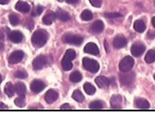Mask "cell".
<instances>
[{
  "instance_id": "obj_1",
  "label": "cell",
  "mask_w": 155,
  "mask_h": 116,
  "mask_svg": "<svg viewBox=\"0 0 155 116\" xmlns=\"http://www.w3.org/2000/svg\"><path fill=\"white\" fill-rule=\"evenodd\" d=\"M48 39V33L44 30H39L35 32L31 37L33 44L37 47H41L46 44Z\"/></svg>"
},
{
  "instance_id": "obj_2",
  "label": "cell",
  "mask_w": 155,
  "mask_h": 116,
  "mask_svg": "<svg viewBox=\"0 0 155 116\" xmlns=\"http://www.w3.org/2000/svg\"><path fill=\"white\" fill-rule=\"evenodd\" d=\"M83 65L85 69L92 73H96L99 69V65L94 60L84 58L83 59Z\"/></svg>"
},
{
  "instance_id": "obj_3",
  "label": "cell",
  "mask_w": 155,
  "mask_h": 116,
  "mask_svg": "<svg viewBox=\"0 0 155 116\" xmlns=\"http://www.w3.org/2000/svg\"><path fill=\"white\" fill-rule=\"evenodd\" d=\"M134 64V59L127 56L124 58L120 61L119 65V68L120 71L123 72H128L133 67Z\"/></svg>"
},
{
  "instance_id": "obj_4",
  "label": "cell",
  "mask_w": 155,
  "mask_h": 116,
  "mask_svg": "<svg viewBox=\"0 0 155 116\" xmlns=\"http://www.w3.org/2000/svg\"><path fill=\"white\" fill-rule=\"evenodd\" d=\"M83 40V38L81 36L72 33H67L63 37V41L64 43L77 46L81 45Z\"/></svg>"
},
{
  "instance_id": "obj_5",
  "label": "cell",
  "mask_w": 155,
  "mask_h": 116,
  "mask_svg": "<svg viewBox=\"0 0 155 116\" xmlns=\"http://www.w3.org/2000/svg\"><path fill=\"white\" fill-rule=\"evenodd\" d=\"M124 73L121 74L119 77L120 82L124 86H130L134 81L135 74L134 72H129V71Z\"/></svg>"
},
{
  "instance_id": "obj_6",
  "label": "cell",
  "mask_w": 155,
  "mask_h": 116,
  "mask_svg": "<svg viewBox=\"0 0 155 116\" xmlns=\"http://www.w3.org/2000/svg\"><path fill=\"white\" fill-rule=\"evenodd\" d=\"M48 63V59L46 56L40 55L36 57L32 62L33 67L35 70H40L43 68Z\"/></svg>"
},
{
  "instance_id": "obj_7",
  "label": "cell",
  "mask_w": 155,
  "mask_h": 116,
  "mask_svg": "<svg viewBox=\"0 0 155 116\" xmlns=\"http://www.w3.org/2000/svg\"><path fill=\"white\" fill-rule=\"evenodd\" d=\"M146 49L144 44L141 42H137L132 45L131 51L132 55L135 57H139L142 56Z\"/></svg>"
},
{
  "instance_id": "obj_8",
  "label": "cell",
  "mask_w": 155,
  "mask_h": 116,
  "mask_svg": "<svg viewBox=\"0 0 155 116\" xmlns=\"http://www.w3.org/2000/svg\"><path fill=\"white\" fill-rule=\"evenodd\" d=\"M24 57V53L22 51L16 50L11 53L8 61L11 64H15L21 61Z\"/></svg>"
},
{
  "instance_id": "obj_9",
  "label": "cell",
  "mask_w": 155,
  "mask_h": 116,
  "mask_svg": "<svg viewBox=\"0 0 155 116\" xmlns=\"http://www.w3.org/2000/svg\"><path fill=\"white\" fill-rule=\"evenodd\" d=\"M45 88V85L44 82L39 80H34L31 85V90L36 94L41 92Z\"/></svg>"
},
{
  "instance_id": "obj_10",
  "label": "cell",
  "mask_w": 155,
  "mask_h": 116,
  "mask_svg": "<svg viewBox=\"0 0 155 116\" xmlns=\"http://www.w3.org/2000/svg\"><path fill=\"white\" fill-rule=\"evenodd\" d=\"M59 95L55 90L50 89L47 91L45 96V102L48 104H51L55 102L58 99Z\"/></svg>"
},
{
  "instance_id": "obj_11",
  "label": "cell",
  "mask_w": 155,
  "mask_h": 116,
  "mask_svg": "<svg viewBox=\"0 0 155 116\" xmlns=\"http://www.w3.org/2000/svg\"><path fill=\"white\" fill-rule=\"evenodd\" d=\"M84 52L94 56H97L99 54V49L97 45L93 42H89L86 45L84 48Z\"/></svg>"
},
{
  "instance_id": "obj_12",
  "label": "cell",
  "mask_w": 155,
  "mask_h": 116,
  "mask_svg": "<svg viewBox=\"0 0 155 116\" xmlns=\"http://www.w3.org/2000/svg\"><path fill=\"white\" fill-rule=\"evenodd\" d=\"M8 38L12 42L15 43L21 42L22 41L23 36L21 33L18 31H13L8 34Z\"/></svg>"
},
{
  "instance_id": "obj_13",
  "label": "cell",
  "mask_w": 155,
  "mask_h": 116,
  "mask_svg": "<svg viewBox=\"0 0 155 116\" xmlns=\"http://www.w3.org/2000/svg\"><path fill=\"white\" fill-rule=\"evenodd\" d=\"M104 24L101 20L95 21L91 26V30L94 33L98 34L104 30Z\"/></svg>"
},
{
  "instance_id": "obj_14",
  "label": "cell",
  "mask_w": 155,
  "mask_h": 116,
  "mask_svg": "<svg viewBox=\"0 0 155 116\" xmlns=\"http://www.w3.org/2000/svg\"><path fill=\"white\" fill-rule=\"evenodd\" d=\"M111 107L114 109H120L122 103V97L119 95H114L110 99Z\"/></svg>"
},
{
  "instance_id": "obj_15",
  "label": "cell",
  "mask_w": 155,
  "mask_h": 116,
  "mask_svg": "<svg viewBox=\"0 0 155 116\" xmlns=\"http://www.w3.org/2000/svg\"><path fill=\"white\" fill-rule=\"evenodd\" d=\"M113 44L116 49H122L126 46L127 44V40L124 36H117L115 38Z\"/></svg>"
},
{
  "instance_id": "obj_16",
  "label": "cell",
  "mask_w": 155,
  "mask_h": 116,
  "mask_svg": "<svg viewBox=\"0 0 155 116\" xmlns=\"http://www.w3.org/2000/svg\"><path fill=\"white\" fill-rule=\"evenodd\" d=\"M96 84L101 89H107L110 84V80L106 77L99 76L95 79Z\"/></svg>"
},
{
  "instance_id": "obj_17",
  "label": "cell",
  "mask_w": 155,
  "mask_h": 116,
  "mask_svg": "<svg viewBox=\"0 0 155 116\" xmlns=\"http://www.w3.org/2000/svg\"><path fill=\"white\" fill-rule=\"evenodd\" d=\"M15 9L21 12L26 13L30 11V6L26 2L19 1L16 3Z\"/></svg>"
},
{
  "instance_id": "obj_18",
  "label": "cell",
  "mask_w": 155,
  "mask_h": 116,
  "mask_svg": "<svg viewBox=\"0 0 155 116\" xmlns=\"http://www.w3.org/2000/svg\"><path fill=\"white\" fill-rule=\"evenodd\" d=\"M55 14L58 19L63 21H68L71 19V17L69 13L62 9L57 10Z\"/></svg>"
},
{
  "instance_id": "obj_19",
  "label": "cell",
  "mask_w": 155,
  "mask_h": 116,
  "mask_svg": "<svg viewBox=\"0 0 155 116\" xmlns=\"http://www.w3.org/2000/svg\"><path fill=\"white\" fill-rule=\"evenodd\" d=\"M135 104L136 106L140 109H149L150 107L149 102L144 99H137L135 101Z\"/></svg>"
},
{
  "instance_id": "obj_20",
  "label": "cell",
  "mask_w": 155,
  "mask_h": 116,
  "mask_svg": "<svg viewBox=\"0 0 155 116\" xmlns=\"http://www.w3.org/2000/svg\"><path fill=\"white\" fill-rule=\"evenodd\" d=\"M15 92L19 96H25L26 93L25 85L23 82H18L16 83L15 86Z\"/></svg>"
},
{
  "instance_id": "obj_21",
  "label": "cell",
  "mask_w": 155,
  "mask_h": 116,
  "mask_svg": "<svg viewBox=\"0 0 155 116\" xmlns=\"http://www.w3.org/2000/svg\"><path fill=\"white\" fill-rule=\"evenodd\" d=\"M56 16L55 13L51 11L45 14L43 18V22L46 25H51L55 20Z\"/></svg>"
},
{
  "instance_id": "obj_22",
  "label": "cell",
  "mask_w": 155,
  "mask_h": 116,
  "mask_svg": "<svg viewBox=\"0 0 155 116\" xmlns=\"http://www.w3.org/2000/svg\"><path fill=\"white\" fill-rule=\"evenodd\" d=\"M134 28L137 32L142 33L145 30L146 26L143 20H138L135 21Z\"/></svg>"
},
{
  "instance_id": "obj_23",
  "label": "cell",
  "mask_w": 155,
  "mask_h": 116,
  "mask_svg": "<svg viewBox=\"0 0 155 116\" xmlns=\"http://www.w3.org/2000/svg\"><path fill=\"white\" fill-rule=\"evenodd\" d=\"M5 93L9 97L13 96L15 92V86L11 82H8L5 84L4 87Z\"/></svg>"
},
{
  "instance_id": "obj_24",
  "label": "cell",
  "mask_w": 155,
  "mask_h": 116,
  "mask_svg": "<svg viewBox=\"0 0 155 116\" xmlns=\"http://www.w3.org/2000/svg\"><path fill=\"white\" fill-rule=\"evenodd\" d=\"M71 61L66 57H64L61 61L62 67L63 69L65 71L71 70L73 67V64Z\"/></svg>"
},
{
  "instance_id": "obj_25",
  "label": "cell",
  "mask_w": 155,
  "mask_h": 116,
  "mask_svg": "<svg viewBox=\"0 0 155 116\" xmlns=\"http://www.w3.org/2000/svg\"><path fill=\"white\" fill-rule=\"evenodd\" d=\"M82 79V74L78 71H75L73 72L70 75V80L71 82L73 83H78L80 82Z\"/></svg>"
},
{
  "instance_id": "obj_26",
  "label": "cell",
  "mask_w": 155,
  "mask_h": 116,
  "mask_svg": "<svg viewBox=\"0 0 155 116\" xmlns=\"http://www.w3.org/2000/svg\"><path fill=\"white\" fill-rule=\"evenodd\" d=\"M146 62L148 64H151L155 61V50H150L147 52L145 57Z\"/></svg>"
},
{
  "instance_id": "obj_27",
  "label": "cell",
  "mask_w": 155,
  "mask_h": 116,
  "mask_svg": "<svg viewBox=\"0 0 155 116\" xmlns=\"http://www.w3.org/2000/svg\"><path fill=\"white\" fill-rule=\"evenodd\" d=\"M84 89L87 95H93L96 92V89L94 86L90 83L86 82L84 85Z\"/></svg>"
},
{
  "instance_id": "obj_28",
  "label": "cell",
  "mask_w": 155,
  "mask_h": 116,
  "mask_svg": "<svg viewBox=\"0 0 155 116\" xmlns=\"http://www.w3.org/2000/svg\"><path fill=\"white\" fill-rule=\"evenodd\" d=\"M72 97L78 103H82L84 100V97L82 92L79 90H75L73 94Z\"/></svg>"
},
{
  "instance_id": "obj_29",
  "label": "cell",
  "mask_w": 155,
  "mask_h": 116,
  "mask_svg": "<svg viewBox=\"0 0 155 116\" xmlns=\"http://www.w3.org/2000/svg\"><path fill=\"white\" fill-rule=\"evenodd\" d=\"M81 18L82 20L85 21H89L92 20L93 15L91 11L88 10H86L83 11L81 14Z\"/></svg>"
},
{
  "instance_id": "obj_30",
  "label": "cell",
  "mask_w": 155,
  "mask_h": 116,
  "mask_svg": "<svg viewBox=\"0 0 155 116\" xmlns=\"http://www.w3.org/2000/svg\"><path fill=\"white\" fill-rule=\"evenodd\" d=\"M15 104L19 108H23L25 105V96H19L14 101Z\"/></svg>"
},
{
  "instance_id": "obj_31",
  "label": "cell",
  "mask_w": 155,
  "mask_h": 116,
  "mask_svg": "<svg viewBox=\"0 0 155 116\" xmlns=\"http://www.w3.org/2000/svg\"><path fill=\"white\" fill-rule=\"evenodd\" d=\"M9 18L10 23L13 26H16V25H18L19 24V22H20V20H19L18 16L16 15V14H10Z\"/></svg>"
},
{
  "instance_id": "obj_32",
  "label": "cell",
  "mask_w": 155,
  "mask_h": 116,
  "mask_svg": "<svg viewBox=\"0 0 155 116\" xmlns=\"http://www.w3.org/2000/svg\"><path fill=\"white\" fill-rule=\"evenodd\" d=\"M15 77L20 79H24L28 77L27 72L24 70H19L16 71L14 74Z\"/></svg>"
},
{
  "instance_id": "obj_33",
  "label": "cell",
  "mask_w": 155,
  "mask_h": 116,
  "mask_svg": "<svg viewBox=\"0 0 155 116\" xmlns=\"http://www.w3.org/2000/svg\"><path fill=\"white\" fill-rule=\"evenodd\" d=\"M103 104L99 101H95L90 103L89 108L91 109H101L103 108Z\"/></svg>"
},
{
  "instance_id": "obj_34",
  "label": "cell",
  "mask_w": 155,
  "mask_h": 116,
  "mask_svg": "<svg viewBox=\"0 0 155 116\" xmlns=\"http://www.w3.org/2000/svg\"><path fill=\"white\" fill-rule=\"evenodd\" d=\"M64 57L69 59L71 61L73 60L76 57V53L75 52L73 49H68L66 52Z\"/></svg>"
},
{
  "instance_id": "obj_35",
  "label": "cell",
  "mask_w": 155,
  "mask_h": 116,
  "mask_svg": "<svg viewBox=\"0 0 155 116\" xmlns=\"http://www.w3.org/2000/svg\"><path fill=\"white\" fill-rule=\"evenodd\" d=\"M104 16L105 17L108 18V19H113L120 18V17H122L123 15L120 14L118 13L107 12L105 13Z\"/></svg>"
},
{
  "instance_id": "obj_36",
  "label": "cell",
  "mask_w": 155,
  "mask_h": 116,
  "mask_svg": "<svg viewBox=\"0 0 155 116\" xmlns=\"http://www.w3.org/2000/svg\"><path fill=\"white\" fill-rule=\"evenodd\" d=\"M43 8L42 6H38L35 11L32 12V15L33 16H36L40 15L43 11Z\"/></svg>"
},
{
  "instance_id": "obj_37",
  "label": "cell",
  "mask_w": 155,
  "mask_h": 116,
  "mask_svg": "<svg viewBox=\"0 0 155 116\" xmlns=\"http://www.w3.org/2000/svg\"><path fill=\"white\" fill-rule=\"evenodd\" d=\"M91 4L93 6L99 8L102 5V0H89Z\"/></svg>"
},
{
  "instance_id": "obj_38",
  "label": "cell",
  "mask_w": 155,
  "mask_h": 116,
  "mask_svg": "<svg viewBox=\"0 0 155 116\" xmlns=\"http://www.w3.org/2000/svg\"><path fill=\"white\" fill-rule=\"evenodd\" d=\"M26 26L29 30H32L33 29L34 26L33 21L32 20H28L26 23Z\"/></svg>"
},
{
  "instance_id": "obj_39",
  "label": "cell",
  "mask_w": 155,
  "mask_h": 116,
  "mask_svg": "<svg viewBox=\"0 0 155 116\" xmlns=\"http://www.w3.org/2000/svg\"><path fill=\"white\" fill-rule=\"evenodd\" d=\"M5 38L4 31L3 30H0V39L4 40Z\"/></svg>"
},
{
  "instance_id": "obj_40",
  "label": "cell",
  "mask_w": 155,
  "mask_h": 116,
  "mask_svg": "<svg viewBox=\"0 0 155 116\" xmlns=\"http://www.w3.org/2000/svg\"><path fill=\"white\" fill-rule=\"evenodd\" d=\"M61 109H64V110H66V109H71V106L68 104H64L61 107Z\"/></svg>"
},
{
  "instance_id": "obj_41",
  "label": "cell",
  "mask_w": 155,
  "mask_h": 116,
  "mask_svg": "<svg viewBox=\"0 0 155 116\" xmlns=\"http://www.w3.org/2000/svg\"><path fill=\"white\" fill-rule=\"evenodd\" d=\"M67 3L70 4H74L77 3L78 0H65Z\"/></svg>"
},
{
  "instance_id": "obj_42",
  "label": "cell",
  "mask_w": 155,
  "mask_h": 116,
  "mask_svg": "<svg viewBox=\"0 0 155 116\" xmlns=\"http://www.w3.org/2000/svg\"><path fill=\"white\" fill-rule=\"evenodd\" d=\"M7 108V107L3 103L0 102V109H6Z\"/></svg>"
},
{
  "instance_id": "obj_43",
  "label": "cell",
  "mask_w": 155,
  "mask_h": 116,
  "mask_svg": "<svg viewBox=\"0 0 155 116\" xmlns=\"http://www.w3.org/2000/svg\"><path fill=\"white\" fill-rule=\"evenodd\" d=\"M9 2V0H0V4L2 5L7 4Z\"/></svg>"
},
{
  "instance_id": "obj_44",
  "label": "cell",
  "mask_w": 155,
  "mask_h": 116,
  "mask_svg": "<svg viewBox=\"0 0 155 116\" xmlns=\"http://www.w3.org/2000/svg\"><path fill=\"white\" fill-rule=\"evenodd\" d=\"M4 48V45L3 44L2 42H0V51H3Z\"/></svg>"
},
{
  "instance_id": "obj_45",
  "label": "cell",
  "mask_w": 155,
  "mask_h": 116,
  "mask_svg": "<svg viewBox=\"0 0 155 116\" xmlns=\"http://www.w3.org/2000/svg\"><path fill=\"white\" fill-rule=\"evenodd\" d=\"M104 46L105 48L106 51H107L108 50V45H107V42L106 41L104 42Z\"/></svg>"
},
{
  "instance_id": "obj_46",
  "label": "cell",
  "mask_w": 155,
  "mask_h": 116,
  "mask_svg": "<svg viewBox=\"0 0 155 116\" xmlns=\"http://www.w3.org/2000/svg\"><path fill=\"white\" fill-rule=\"evenodd\" d=\"M152 24H153V26L155 28V17H154L152 19Z\"/></svg>"
},
{
  "instance_id": "obj_47",
  "label": "cell",
  "mask_w": 155,
  "mask_h": 116,
  "mask_svg": "<svg viewBox=\"0 0 155 116\" xmlns=\"http://www.w3.org/2000/svg\"><path fill=\"white\" fill-rule=\"evenodd\" d=\"M2 76H1V74H0V84H1V82H2Z\"/></svg>"
},
{
  "instance_id": "obj_48",
  "label": "cell",
  "mask_w": 155,
  "mask_h": 116,
  "mask_svg": "<svg viewBox=\"0 0 155 116\" xmlns=\"http://www.w3.org/2000/svg\"><path fill=\"white\" fill-rule=\"evenodd\" d=\"M59 2H63L64 0H57Z\"/></svg>"
},
{
  "instance_id": "obj_49",
  "label": "cell",
  "mask_w": 155,
  "mask_h": 116,
  "mask_svg": "<svg viewBox=\"0 0 155 116\" xmlns=\"http://www.w3.org/2000/svg\"><path fill=\"white\" fill-rule=\"evenodd\" d=\"M154 78L155 80V74H154Z\"/></svg>"
},
{
  "instance_id": "obj_50",
  "label": "cell",
  "mask_w": 155,
  "mask_h": 116,
  "mask_svg": "<svg viewBox=\"0 0 155 116\" xmlns=\"http://www.w3.org/2000/svg\"></svg>"
}]
</instances>
